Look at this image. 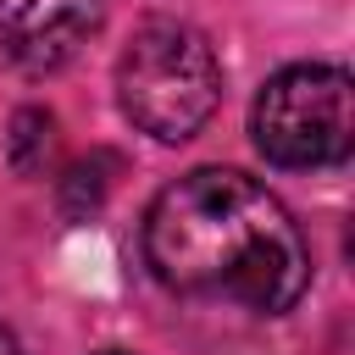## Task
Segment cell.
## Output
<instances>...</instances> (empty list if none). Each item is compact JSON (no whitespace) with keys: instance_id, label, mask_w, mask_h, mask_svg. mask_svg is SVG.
I'll list each match as a JSON object with an SVG mask.
<instances>
[{"instance_id":"3","label":"cell","mask_w":355,"mask_h":355,"mask_svg":"<svg viewBox=\"0 0 355 355\" xmlns=\"http://www.w3.org/2000/svg\"><path fill=\"white\" fill-rule=\"evenodd\" d=\"M255 150L272 166H338L355 144V89L344 67L327 61H300L266 78L250 111Z\"/></svg>"},{"instance_id":"2","label":"cell","mask_w":355,"mask_h":355,"mask_svg":"<svg viewBox=\"0 0 355 355\" xmlns=\"http://www.w3.org/2000/svg\"><path fill=\"white\" fill-rule=\"evenodd\" d=\"M116 100L139 133L183 144L211 122L222 100L216 50L183 22H144L116 61Z\"/></svg>"},{"instance_id":"6","label":"cell","mask_w":355,"mask_h":355,"mask_svg":"<svg viewBox=\"0 0 355 355\" xmlns=\"http://www.w3.org/2000/svg\"><path fill=\"white\" fill-rule=\"evenodd\" d=\"M105 355H122V349H105Z\"/></svg>"},{"instance_id":"4","label":"cell","mask_w":355,"mask_h":355,"mask_svg":"<svg viewBox=\"0 0 355 355\" xmlns=\"http://www.w3.org/2000/svg\"><path fill=\"white\" fill-rule=\"evenodd\" d=\"M100 28V0H0V61L22 72L67 67Z\"/></svg>"},{"instance_id":"5","label":"cell","mask_w":355,"mask_h":355,"mask_svg":"<svg viewBox=\"0 0 355 355\" xmlns=\"http://www.w3.org/2000/svg\"><path fill=\"white\" fill-rule=\"evenodd\" d=\"M0 355H28V349L17 344V333H11V327H0Z\"/></svg>"},{"instance_id":"1","label":"cell","mask_w":355,"mask_h":355,"mask_svg":"<svg viewBox=\"0 0 355 355\" xmlns=\"http://www.w3.org/2000/svg\"><path fill=\"white\" fill-rule=\"evenodd\" d=\"M150 272L189 300L288 311L311 283V250L288 205L239 166H194L144 211Z\"/></svg>"}]
</instances>
